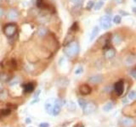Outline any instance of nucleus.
<instances>
[{
  "mask_svg": "<svg viewBox=\"0 0 136 127\" xmlns=\"http://www.w3.org/2000/svg\"><path fill=\"white\" fill-rule=\"evenodd\" d=\"M19 16V13L16 10H14V9H11V10H9L8 12V18L9 20H15L17 19Z\"/></svg>",
  "mask_w": 136,
  "mask_h": 127,
  "instance_id": "0eeeda50",
  "label": "nucleus"
},
{
  "mask_svg": "<svg viewBox=\"0 0 136 127\" xmlns=\"http://www.w3.org/2000/svg\"><path fill=\"white\" fill-rule=\"evenodd\" d=\"M94 5H95V3H94L93 1H88V4H87V9L88 10H90V9H92Z\"/></svg>",
  "mask_w": 136,
  "mask_h": 127,
  "instance_id": "393cba45",
  "label": "nucleus"
},
{
  "mask_svg": "<svg viewBox=\"0 0 136 127\" xmlns=\"http://www.w3.org/2000/svg\"><path fill=\"white\" fill-rule=\"evenodd\" d=\"M133 1H134V2H135V1H136V0H133Z\"/></svg>",
  "mask_w": 136,
  "mask_h": 127,
  "instance_id": "f704fd0d",
  "label": "nucleus"
},
{
  "mask_svg": "<svg viewBox=\"0 0 136 127\" xmlns=\"http://www.w3.org/2000/svg\"><path fill=\"white\" fill-rule=\"evenodd\" d=\"M82 109H83V111L85 114H90L95 111L96 105L92 102H86L85 105L83 106V108Z\"/></svg>",
  "mask_w": 136,
  "mask_h": 127,
  "instance_id": "20e7f679",
  "label": "nucleus"
},
{
  "mask_svg": "<svg viewBox=\"0 0 136 127\" xmlns=\"http://www.w3.org/2000/svg\"><path fill=\"white\" fill-rule=\"evenodd\" d=\"M16 31H17V26L16 25L13 24V23H10V24H8L5 25L4 29V31L5 33V35L8 36V37H11L15 34Z\"/></svg>",
  "mask_w": 136,
  "mask_h": 127,
  "instance_id": "f03ea898",
  "label": "nucleus"
},
{
  "mask_svg": "<svg viewBox=\"0 0 136 127\" xmlns=\"http://www.w3.org/2000/svg\"><path fill=\"white\" fill-rule=\"evenodd\" d=\"M134 62H135V57L133 54L128 55L125 59V63L127 65H132V64H134Z\"/></svg>",
  "mask_w": 136,
  "mask_h": 127,
  "instance_id": "4468645a",
  "label": "nucleus"
},
{
  "mask_svg": "<svg viewBox=\"0 0 136 127\" xmlns=\"http://www.w3.org/2000/svg\"><path fill=\"white\" fill-rule=\"evenodd\" d=\"M60 109H61V102H60V99H55V100L54 101L51 114H52L53 116H57L60 113Z\"/></svg>",
  "mask_w": 136,
  "mask_h": 127,
  "instance_id": "39448f33",
  "label": "nucleus"
},
{
  "mask_svg": "<svg viewBox=\"0 0 136 127\" xmlns=\"http://www.w3.org/2000/svg\"><path fill=\"white\" fill-rule=\"evenodd\" d=\"M4 15V10L2 8H0V18Z\"/></svg>",
  "mask_w": 136,
  "mask_h": 127,
  "instance_id": "c756f323",
  "label": "nucleus"
},
{
  "mask_svg": "<svg viewBox=\"0 0 136 127\" xmlns=\"http://www.w3.org/2000/svg\"><path fill=\"white\" fill-rule=\"evenodd\" d=\"M53 104H54V103H51V101H50V100H48V101L46 102V103H45L44 108H45L46 113H48L49 114H51V113H52Z\"/></svg>",
  "mask_w": 136,
  "mask_h": 127,
  "instance_id": "f8f14e48",
  "label": "nucleus"
},
{
  "mask_svg": "<svg viewBox=\"0 0 136 127\" xmlns=\"http://www.w3.org/2000/svg\"><path fill=\"white\" fill-rule=\"evenodd\" d=\"M26 123H27V124H30V123H31V119H26Z\"/></svg>",
  "mask_w": 136,
  "mask_h": 127,
  "instance_id": "473e14b6",
  "label": "nucleus"
},
{
  "mask_svg": "<svg viewBox=\"0 0 136 127\" xmlns=\"http://www.w3.org/2000/svg\"><path fill=\"white\" fill-rule=\"evenodd\" d=\"M99 31H100L99 26L95 25V26L93 28L92 31H91V33H90V37H89L90 41H93L94 39H95V37H96V36H97L98 34H99Z\"/></svg>",
  "mask_w": 136,
  "mask_h": 127,
  "instance_id": "9b49d317",
  "label": "nucleus"
},
{
  "mask_svg": "<svg viewBox=\"0 0 136 127\" xmlns=\"http://www.w3.org/2000/svg\"><path fill=\"white\" fill-rule=\"evenodd\" d=\"M0 114L1 115H4V116H6V115H9L10 114V110L9 109H3L0 111Z\"/></svg>",
  "mask_w": 136,
  "mask_h": 127,
  "instance_id": "5701e85b",
  "label": "nucleus"
},
{
  "mask_svg": "<svg viewBox=\"0 0 136 127\" xmlns=\"http://www.w3.org/2000/svg\"><path fill=\"white\" fill-rule=\"evenodd\" d=\"M113 107H114L113 103H112L111 102H109V103H107L103 107V109H104V111H105V112H109L113 108Z\"/></svg>",
  "mask_w": 136,
  "mask_h": 127,
  "instance_id": "2eb2a0df",
  "label": "nucleus"
},
{
  "mask_svg": "<svg viewBox=\"0 0 136 127\" xmlns=\"http://www.w3.org/2000/svg\"><path fill=\"white\" fill-rule=\"evenodd\" d=\"M71 1L73 4H77V3H78V2H79V0H71Z\"/></svg>",
  "mask_w": 136,
  "mask_h": 127,
  "instance_id": "72a5a7b5",
  "label": "nucleus"
},
{
  "mask_svg": "<svg viewBox=\"0 0 136 127\" xmlns=\"http://www.w3.org/2000/svg\"><path fill=\"white\" fill-rule=\"evenodd\" d=\"M130 75L133 76V79H135V78H136V70H134V69L131 70V71H130Z\"/></svg>",
  "mask_w": 136,
  "mask_h": 127,
  "instance_id": "bb28decb",
  "label": "nucleus"
},
{
  "mask_svg": "<svg viewBox=\"0 0 136 127\" xmlns=\"http://www.w3.org/2000/svg\"><path fill=\"white\" fill-rule=\"evenodd\" d=\"M128 98L129 100H133L136 98V92L135 91H131L128 95Z\"/></svg>",
  "mask_w": 136,
  "mask_h": 127,
  "instance_id": "412c9836",
  "label": "nucleus"
},
{
  "mask_svg": "<svg viewBox=\"0 0 136 127\" xmlns=\"http://www.w3.org/2000/svg\"><path fill=\"white\" fill-rule=\"evenodd\" d=\"M120 14L123 15H128V13H125V11H123V10H120Z\"/></svg>",
  "mask_w": 136,
  "mask_h": 127,
  "instance_id": "7c9ffc66",
  "label": "nucleus"
},
{
  "mask_svg": "<svg viewBox=\"0 0 136 127\" xmlns=\"http://www.w3.org/2000/svg\"><path fill=\"white\" fill-rule=\"evenodd\" d=\"M133 124V119L132 118L127 117V118H124L123 119V124L125 127H131Z\"/></svg>",
  "mask_w": 136,
  "mask_h": 127,
  "instance_id": "ddd939ff",
  "label": "nucleus"
},
{
  "mask_svg": "<svg viewBox=\"0 0 136 127\" xmlns=\"http://www.w3.org/2000/svg\"><path fill=\"white\" fill-rule=\"evenodd\" d=\"M103 4H104V3H103V1H101V0H100V1H98L97 3L94 5V9H95V10H99L100 9L102 8Z\"/></svg>",
  "mask_w": 136,
  "mask_h": 127,
  "instance_id": "f3484780",
  "label": "nucleus"
},
{
  "mask_svg": "<svg viewBox=\"0 0 136 127\" xmlns=\"http://www.w3.org/2000/svg\"><path fill=\"white\" fill-rule=\"evenodd\" d=\"M38 127H50L49 123H40L38 124Z\"/></svg>",
  "mask_w": 136,
  "mask_h": 127,
  "instance_id": "cd10ccee",
  "label": "nucleus"
},
{
  "mask_svg": "<svg viewBox=\"0 0 136 127\" xmlns=\"http://www.w3.org/2000/svg\"><path fill=\"white\" fill-rule=\"evenodd\" d=\"M67 109L71 110V111H73V110L76 109V104L73 103V102H69L67 103Z\"/></svg>",
  "mask_w": 136,
  "mask_h": 127,
  "instance_id": "a211bd4d",
  "label": "nucleus"
},
{
  "mask_svg": "<svg viewBox=\"0 0 136 127\" xmlns=\"http://www.w3.org/2000/svg\"><path fill=\"white\" fill-rule=\"evenodd\" d=\"M114 89H115L116 93L118 94V96H121L124 92V84L123 80H119V81L117 82L114 86Z\"/></svg>",
  "mask_w": 136,
  "mask_h": 127,
  "instance_id": "423d86ee",
  "label": "nucleus"
},
{
  "mask_svg": "<svg viewBox=\"0 0 136 127\" xmlns=\"http://www.w3.org/2000/svg\"><path fill=\"white\" fill-rule=\"evenodd\" d=\"M83 67H79V68H77V70H75V74H76V75H80V74L83 72Z\"/></svg>",
  "mask_w": 136,
  "mask_h": 127,
  "instance_id": "a878e982",
  "label": "nucleus"
},
{
  "mask_svg": "<svg viewBox=\"0 0 136 127\" xmlns=\"http://www.w3.org/2000/svg\"><path fill=\"white\" fill-rule=\"evenodd\" d=\"M112 39H113V43H115V44H118V43H120L122 41V38L118 35H115L114 37Z\"/></svg>",
  "mask_w": 136,
  "mask_h": 127,
  "instance_id": "aec40b11",
  "label": "nucleus"
},
{
  "mask_svg": "<svg viewBox=\"0 0 136 127\" xmlns=\"http://www.w3.org/2000/svg\"><path fill=\"white\" fill-rule=\"evenodd\" d=\"M112 20H113V22L115 24H119V23H121V21H122V17L120 15H115L114 18L112 19Z\"/></svg>",
  "mask_w": 136,
  "mask_h": 127,
  "instance_id": "6ab92c4d",
  "label": "nucleus"
},
{
  "mask_svg": "<svg viewBox=\"0 0 136 127\" xmlns=\"http://www.w3.org/2000/svg\"><path fill=\"white\" fill-rule=\"evenodd\" d=\"M115 2H116L117 4H122L123 2V0H115Z\"/></svg>",
  "mask_w": 136,
  "mask_h": 127,
  "instance_id": "2f4dec72",
  "label": "nucleus"
},
{
  "mask_svg": "<svg viewBox=\"0 0 136 127\" xmlns=\"http://www.w3.org/2000/svg\"><path fill=\"white\" fill-rule=\"evenodd\" d=\"M78 103H79V106H80V107H81V108H83V106L85 105L86 101L84 100V99L79 98V99H78Z\"/></svg>",
  "mask_w": 136,
  "mask_h": 127,
  "instance_id": "b1692460",
  "label": "nucleus"
},
{
  "mask_svg": "<svg viewBox=\"0 0 136 127\" xmlns=\"http://www.w3.org/2000/svg\"><path fill=\"white\" fill-rule=\"evenodd\" d=\"M34 89V85L32 83H28L25 86V92H32Z\"/></svg>",
  "mask_w": 136,
  "mask_h": 127,
  "instance_id": "dca6fc26",
  "label": "nucleus"
},
{
  "mask_svg": "<svg viewBox=\"0 0 136 127\" xmlns=\"http://www.w3.org/2000/svg\"><path fill=\"white\" fill-rule=\"evenodd\" d=\"M46 33H47V30L45 28H43V27H42V28L38 30V35L40 36H43Z\"/></svg>",
  "mask_w": 136,
  "mask_h": 127,
  "instance_id": "4be33fe9",
  "label": "nucleus"
},
{
  "mask_svg": "<svg viewBox=\"0 0 136 127\" xmlns=\"http://www.w3.org/2000/svg\"><path fill=\"white\" fill-rule=\"evenodd\" d=\"M100 25L102 29L107 30L111 26V19L109 15H104L100 18Z\"/></svg>",
  "mask_w": 136,
  "mask_h": 127,
  "instance_id": "7ed1b4c3",
  "label": "nucleus"
},
{
  "mask_svg": "<svg viewBox=\"0 0 136 127\" xmlns=\"http://www.w3.org/2000/svg\"><path fill=\"white\" fill-rule=\"evenodd\" d=\"M88 80H89L90 82L94 83V84H97V83H100L102 81L103 77H102V75H93V76H91V77H89Z\"/></svg>",
  "mask_w": 136,
  "mask_h": 127,
  "instance_id": "6e6552de",
  "label": "nucleus"
},
{
  "mask_svg": "<svg viewBox=\"0 0 136 127\" xmlns=\"http://www.w3.org/2000/svg\"><path fill=\"white\" fill-rule=\"evenodd\" d=\"M115 54H116V51L114 48H110L105 53V58L106 59H111L115 56Z\"/></svg>",
  "mask_w": 136,
  "mask_h": 127,
  "instance_id": "9d476101",
  "label": "nucleus"
},
{
  "mask_svg": "<svg viewBox=\"0 0 136 127\" xmlns=\"http://www.w3.org/2000/svg\"><path fill=\"white\" fill-rule=\"evenodd\" d=\"M42 4H43V0H37V7H42Z\"/></svg>",
  "mask_w": 136,
  "mask_h": 127,
  "instance_id": "c85d7f7f",
  "label": "nucleus"
},
{
  "mask_svg": "<svg viewBox=\"0 0 136 127\" xmlns=\"http://www.w3.org/2000/svg\"><path fill=\"white\" fill-rule=\"evenodd\" d=\"M64 53L68 58H73L79 53V45L77 41H72L68 43L64 48Z\"/></svg>",
  "mask_w": 136,
  "mask_h": 127,
  "instance_id": "f257e3e1",
  "label": "nucleus"
},
{
  "mask_svg": "<svg viewBox=\"0 0 136 127\" xmlns=\"http://www.w3.org/2000/svg\"><path fill=\"white\" fill-rule=\"evenodd\" d=\"M79 91H80L81 94H83V95H87V94H89L91 92V88L88 85H83V86L80 87L79 88Z\"/></svg>",
  "mask_w": 136,
  "mask_h": 127,
  "instance_id": "1a4fd4ad",
  "label": "nucleus"
}]
</instances>
